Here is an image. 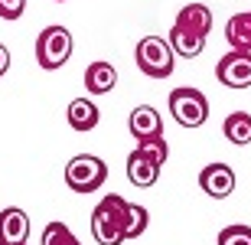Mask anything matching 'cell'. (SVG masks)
Wrapping results in <instances>:
<instances>
[{
    "mask_svg": "<svg viewBox=\"0 0 251 245\" xmlns=\"http://www.w3.org/2000/svg\"><path fill=\"white\" fill-rule=\"evenodd\" d=\"M124 213H127V199L118 193L108 196L92 209V236L98 245H121L124 239Z\"/></svg>",
    "mask_w": 251,
    "mask_h": 245,
    "instance_id": "cell-1",
    "label": "cell"
},
{
    "mask_svg": "<svg viewBox=\"0 0 251 245\" xmlns=\"http://www.w3.org/2000/svg\"><path fill=\"white\" fill-rule=\"evenodd\" d=\"M134 59H137V69L150 79H167L176 69V49L163 36H144L134 49Z\"/></svg>",
    "mask_w": 251,
    "mask_h": 245,
    "instance_id": "cell-2",
    "label": "cell"
},
{
    "mask_svg": "<svg viewBox=\"0 0 251 245\" xmlns=\"http://www.w3.org/2000/svg\"><path fill=\"white\" fill-rule=\"evenodd\" d=\"M104 180H108V167L95 154H78L65 163V183L72 193H95V190H101Z\"/></svg>",
    "mask_w": 251,
    "mask_h": 245,
    "instance_id": "cell-3",
    "label": "cell"
},
{
    "mask_svg": "<svg viewBox=\"0 0 251 245\" xmlns=\"http://www.w3.org/2000/svg\"><path fill=\"white\" fill-rule=\"evenodd\" d=\"M170 114L176 118L179 128H199L209 118V98H205L199 88H173L170 92Z\"/></svg>",
    "mask_w": 251,
    "mask_h": 245,
    "instance_id": "cell-4",
    "label": "cell"
},
{
    "mask_svg": "<svg viewBox=\"0 0 251 245\" xmlns=\"http://www.w3.org/2000/svg\"><path fill=\"white\" fill-rule=\"evenodd\" d=\"M72 56V36L65 27H46L36 39V62L46 72H56Z\"/></svg>",
    "mask_w": 251,
    "mask_h": 245,
    "instance_id": "cell-5",
    "label": "cell"
},
{
    "mask_svg": "<svg viewBox=\"0 0 251 245\" xmlns=\"http://www.w3.org/2000/svg\"><path fill=\"white\" fill-rule=\"evenodd\" d=\"M215 79L225 88H248L251 85V53H245V49L225 53L219 59V66H215Z\"/></svg>",
    "mask_w": 251,
    "mask_h": 245,
    "instance_id": "cell-6",
    "label": "cell"
},
{
    "mask_svg": "<svg viewBox=\"0 0 251 245\" xmlns=\"http://www.w3.org/2000/svg\"><path fill=\"white\" fill-rule=\"evenodd\" d=\"M199 187H202L205 196H212V199L232 196V190H235V170L228 167V163H209V167L199 170Z\"/></svg>",
    "mask_w": 251,
    "mask_h": 245,
    "instance_id": "cell-7",
    "label": "cell"
},
{
    "mask_svg": "<svg viewBox=\"0 0 251 245\" xmlns=\"http://www.w3.org/2000/svg\"><path fill=\"white\" fill-rule=\"evenodd\" d=\"M29 236V216L23 209L10 206L0 213V245H13V242H26Z\"/></svg>",
    "mask_w": 251,
    "mask_h": 245,
    "instance_id": "cell-8",
    "label": "cell"
},
{
    "mask_svg": "<svg viewBox=\"0 0 251 245\" xmlns=\"http://www.w3.org/2000/svg\"><path fill=\"white\" fill-rule=\"evenodd\" d=\"M69 128L72 131H78V134H85V131H95L98 128V121H101V114H98V105L95 102H88V98H72L69 102Z\"/></svg>",
    "mask_w": 251,
    "mask_h": 245,
    "instance_id": "cell-9",
    "label": "cell"
},
{
    "mask_svg": "<svg viewBox=\"0 0 251 245\" xmlns=\"http://www.w3.org/2000/svg\"><path fill=\"white\" fill-rule=\"evenodd\" d=\"M127 128H130V134H134L137 141L153 137V134H163V121H160L157 108H150V105H137V108L130 111Z\"/></svg>",
    "mask_w": 251,
    "mask_h": 245,
    "instance_id": "cell-10",
    "label": "cell"
},
{
    "mask_svg": "<svg viewBox=\"0 0 251 245\" xmlns=\"http://www.w3.org/2000/svg\"><path fill=\"white\" fill-rule=\"evenodd\" d=\"M173 27L199 33V36H209V29H212V10L205 7V3H186V7L176 13V23H173Z\"/></svg>",
    "mask_w": 251,
    "mask_h": 245,
    "instance_id": "cell-11",
    "label": "cell"
},
{
    "mask_svg": "<svg viewBox=\"0 0 251 245\" xmlns=\"http://www.w3.org/2000/svg\"><path fill=\"white\" fill-rule=\"evenodd\" d=\"M160 177V163L157 161H150L147 154H140L134 151L127 157V180L134 183V187H153Z\"/></svg>",
    "mask_w": 251,
    "mask_h": 245,
    "instance_id": "cell-12",
    "label": "cell"
},
{
    "mask_svg": "<svg viewBox=\"0 0 251 245\" xmlns=\"http://www.w3.org/2000/svg\"><path fill=\"white\" fill-rule=\"evenodd\" d=\"M114 85H118V72L111 62H92L85 69V88L92 95H108Z\"/></svg>",
    "mask_w": 251,
    "mask_h": 245,
    "instance_id": "cell-13",
    "label": "cell"
},
{
    "mask_svg": "<svg viewBox=\"0 0 251 245\" xmlns=\"http://www.w3.org/2000/svg\"><path fill=\"white\" fill-rule=\"evenodd\" d=\"M225 39H228L232 49L251 53V10L248 13H235V17H228V23H225Z\"/></svg>",
    "mask_w": 251,
    "mask_h": 245,
    "instance_id": "cell-14",
    "label": "cell"
},
{
    "mask_svg": "<svg viewBox=\"0 0 251 245\" xmlns=\"http://www.w3.org/2000/svg\"><path fill=\"white\" fill-rule=\"evenodd\" d=\"M167 39L173 43L176 56H183V59H196V56L205 49V36H199V33H189V29H179V27L170 29Z\"/></svg>",
    "mask_w": 251,
    "mask_h": 245,
    "instance_id": "cell-15",
    "label": "cell"
},
{
    "mask_svg": "<svg viewBox=\"0 0 251 245\" xmlns=\"http://www.w3.org/2000/svg\"><path fill=\"white\" fill-rule=\"evenodd\" d=\"M222 134H225L232 144H238V147L251 144V114L232 111L228 118H225V124H222Z\"/></svg>",
    "mask_w": 251,
    "mask_h": 245,
    "instance_id": "cell-16",
    "label": "cell"
},
{
    "mask_svg": "<svg viewBox=\"0 0 251 245\" xmlns=\"http://www.w3.org/2000/svg\"><path fill=\"white\" fill-rule=\"evenodd\" d=\"M147 222H150L147 206H140V203H127V213H124V236H127V239L144 236V232H147Z\"/></svg>",
    "mask_w": 251,
    "mask_h": 245,
    "instance_id": "cell-17",
    "label": "cell"
},
{
    "mask_svg": "<svg viewBox=\"0 0 251 245\" xmlns=\"http://www.w3.org/2000/svg\"><path fill=\"white\" fill-rule=\"evenodd\" d=\"M137 151L147 154L150 161H157L160 167H163V163H167V157H170V147H167V141H163V134H153V137L137 141Z\"/></svg>",
    "mask_w": 251,
    "mask_h": 245,
    "instance_id": "cell-18",
    "label": "cell"
},
{
    "mask_svg": "<svg viewBox=\"0 0 251 245\" xmlns=\"http://www.w3.org/2000/svg\"><path fill=\"white\" fill-rule=\"evenodd\" d=\"M78 239L72 236V229L65 226V222H49L46 229H43V239H39V245H75Z\"/></svg>",
    "mask_w": 251,
    "mask_h": 245,
    "instance_id": "cell-19",
    "label": "cell"
},
{
    "mask_svg": "<svg viewBox=\"0 0 251 245\" xmlns=\"http://www.w3.org/2000/svg\"><path fill=\"white\" fill-rule=\"evenodd\" d=\"M219 245H251V229L248 226H225L219 232Z\"/></svg>",
    "mask_w": 251,
    "mask_h": 245,
    "instance_id": "cell-20",
    "label": "cell"
},
{
    "mask_svg": "<svg viewBox=\"0 0 251 245\" xmlns=\"http://www.w3.org/2000/svg\"><path fill=\"white\" fill-rule=\"evenodd\" d=\"M26 10V0H0V17L3 20H20Z\"/></svg>",
    "mask_w": 251,
    "mask_h": 245,
    "instance_id": "cell-21",
    "label": "cell"
},
{
    "mask_svg": "<svg viewBox=\"0 0 251 245\" xmlns=\"http://www.w3.org/2000/svg\"><path fill=\"white\" fill-rule=\"evenodd\" d=\"M7 69H10V49L3 46V43H0V76H3Z\"/></svg>",
    "mask_w": 251,
    "mask_h": 245,
    "instance_id": "cell-22",
    "label": "cell"
},
{
    "mask_svg": "<svg viewBox=\"0 0 251 245\" xmlns=\"http://www.w3.org/2000/svg\"><path fill=\"white\" fill-rule=\"evenodd\" d=\"M13 245H26V242H13Z\"/></svg>",
    "mask_w": 251,
    "mask_h": 245,
    "instance_id": "cell-23",
    "label": "cell"
},
{
    "mask_svg": "<svg viewBox=\"0 0 251 245\" xmlns=\"http://www.w3.org/2000/svg\"><path fill=\"white\" fill-rule=\"evenodd\" d=\"M56 3H65V0H56Z\"/></svg>",
    "mask_w": 251,
    "mask_h": 245,
    "instance_id": "cell-24",
    "label": "cell"
},
{
    "mask_svg": "<svg viewBox=\"0 0 251 245\" xmlns=\"http://www.w3.org/2000/svg\"><path fill=\"white\" fill-rule=\"evenodd\" d=\"M75 245H82V242H75Z\"/></svg>",
    "mask_w": 251,
    "mask_h": 245,
    "instance_id": "cell-25",
    "label": "cell"
}]
</instances>
